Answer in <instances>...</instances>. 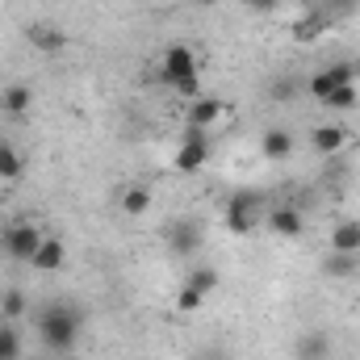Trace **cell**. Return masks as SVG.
I'll use <instances>...</instances> for the list:
<instances>
[{
	"label": "cell",
	"instance_id": "8",
	"mask_svg": "<svg viewBox=\"0 0 360 360\" xmlns=\"http://www.w3.org/2000/svg\"><path fill=\"white\" fill-rule=\"evenodd\" d=\"M310 147H314L319 155H340V151L348 147V130L335 126V122H323V126L310 130Z\"/></svg>",
	"mask_w": 360,
	"mask_h": 360
},
{
	"label": "cell",
	"instance_id": "6",
	"mask_svg": "<svg viewBox=\"0 0 360 360\" xmlns=\"http://www.w3.org/2000/svg\"><path fill=\"white\" fill-rule=\"evenodd\" d=\"M340 84H356V68H352V63H331V68L314 72V76L306 80V92H310L314 101H323L327 92H335Z\"/></svg>",
	"mask_w": 360,
	"mask_h": 360
},
{
	"label": "cell",
	"instance_id": "5",
	"mask_svg": "<svg viewBox=\"0 0 360 360\" xmlns=\"http://www.w3.org/2000/svg\"><path fill=\"white\" fill-rule=\"evenodd\" d=\"M210 151H214V134L210 130H197V126H188V134L180 139L176 147V172H201L205 168V160H210Z\"/></svg>",
	"mask_w": 360,
	"mask_h": 360
},
{
	"label": "cell",
	"instance_id": "20",
	"mask_svg": "<svg viewBox=\"0 0 360 360\" xmlns=\"http://www.w3.org/2000/svg\"><path fill=\"white\" fill-rule=\"evenodd\" d=\"M323 105H327V109H335V113L352 109V105H356V84H340L335 92H327V96H323Z\"/></svg>",
	"mask_w": 360,
	"mask_h": 360
},
{
	"label": "cell",
	"instance_id": "23",
	"mask_svg": "<svg viewBox=\"0 0 360 360\" xmlns=\"http://www.w3.org/2000/svg\"><path fill=\"white\" fill-rule=\"evenodd\" d=\"M21 356V340L13 327H0V360H17Z\"/></svg>",
	"mask_w": 360,
	"mask_h": 360
},
{
	"label": "cell",
	"instance_id": "24",
	"mask_svg": "<svg viewBox=\"0 0 360 360\" xmlns=\"http://www.w3.org/2000/svg\"><path fill=\"white\" fill-rule=\"evenodd\" d=\"M323 269H327V276H348V272L356 269V264H352V256H340V252H331Z\"/></svg>",
	"mask_w": 360,
	"mask_h": 360
},
{
	"label": "cell",
	"instance_id": "2",
	"mask_svg": "<svg viewBox=\"0 0 360 360\" xmlns=\"http://www.w3.org/2000/svg\"><path fill=\"white\" fill-rule=\"evenodd\" d=\"M160 76H164V84L180 96H201V72H197V55H193V46H184V42H172L168 51H164V59H160Z\"/></svg>",
	"mask_w": 360,
	"mask_h": 360
},
{
	"label": "cell",
	"instance_id": "10",
	"mask_svg": "<svg viewBox=\"0 0 360 360\" xmlns=\"http://www.w3.org/2000/svg\"><path fill=\"white\" fill-rule=\"evenodd\" d=\"M293 134L289 130H281V126H272V130H264L260 134V155L269 160V164H281V160H289L293 155Z\"/></svg>",
	"mask_w": 360,
	"mask_h": 360
},
{
	"label": "cell",
	"instance_id": "17",
	"mask_svg": "<svg viewBox=\"0 0 360 360\" xmlns=\"http://www.w3.org/2000/svg\"><path fill=\"white\" fill-rule=\"evenodd\" d=\"M21 172H25V164H21V155H17V147L13 143H0V180H21Z\"/></svg>",
	"mask_w": 360,
	"mask_h": 360
},
{
	"label": "cell",
	"instance_id": "11",
	"mask_svg": "<svg viewBox=\"0 0 360 360\" xmlns=\"http://www.w3.org/2000/svg\"><path fill=\"white\" fill-rule=\"evenodd\" d=\"M63 260H68V243L63 239H55V235H46L42 243H38V252H34V269L38 272H59L63 269Z\"/></svg>",
	"mask_w": 360,
	"mask_h": 360
},
{
	"label": "cell",
	"instance_id": "7",
	"mask_svg": "<svg viewBox=\"0 0 360 360\" xmlns=\"http://www.w3.org/2000/svg\"><path fill=\"white\" fill-rule=\"evenodd\" d=\"M264 226H269L272 235H281V239H297L306 231V218H302L297 205H272L269 214H264Z\"/></svg>",
	"mask_w": 360,
	"mask_h": 360
},
{
	"label": "cell",
	"instance_id": "13",
	"mask_svg": "<svg viewBox=\"0 0 360 360\" xmlns=\"http://www.w3.org/2000/svg\"><path fill=\"white\" fill-rule=\"evenodd\" d=\"M331 252H340V256H360V222L356 218L335 222V231H331Z\"/></svg>",
	"mask_w": 360,
	"mask_h": 360
},
{
	"label": "cell",
	"instance_id": "12",
	"mask_svg": "<svg viewBox=\"0 0 360 360\" xmlns=\"http://www.w3.org/2000/svg\"><path fill=\"white\" fill-rule=\"evenodd\" d=\"M168 243H172L176 256H193V252L201 248V226H197L193 218H180L176 226L168 231Z\"/></svg>",
	"mask_w": 360,
	"mask_h": 360
},
{
	"label": "cell",
	"instance_id": "22",
	"mask_svg": "<svg viewBox=\"0 0 360 360\" xmlns=\"http://www.w3.org/2000/svg\"><path fill=\"white\" fill-rule=\"evenodd\" d=\"M297 356L302 360H323L327 356V335H306L302 348H297Z\"/></svg>",
	"mask_w": 360,
	"mask_h": 360
},
{
	"label": "cell",
	"instance_id": "25",
	"mask_svg": "<svg viewBox=\"0 0 360 360\" xmlns=\"http://www.w3.org/2000/svg\"><path fill=\"white\" fill-rule=\"evenodd\" d=\"M319 30H323V21H319V17H314V13H310V17H302V21H297V38H319Z\"/></svg>",
	"mask_w": 360,
	"mask_h": 360
},
{
	"label": "cell",
	"instance_id": "1",
	"mask_svg": "<svg viewBox=\"0 0 360 360\" xmlns=\"http://www.w3.org/2000/svg\"><path fill=\"white\" fill-rule=\"evenodd\" d=\"M80 327H84L80 310H72V306H46L42 319H38V340H42L46 352H72Z\"/></svg>",
	"mask_w": 360,
	"mask_h": 360
},
{
	"label": "cell",
	"instance_id": "4",
	"mask_svg": "<svg viewBox=\"0 0 360 360\" xmlns=\"http://www.w3.org/2000/svg\"><path fill=\"white\" fill-rule=\"evenodd\" d=\"M42 239H46V235H42L34 222H8V226L0 231V252H4L8 260H25V264H30Z\"/></svg>",
	"mask_w": 360,
	"mask_h": 360
},
{
	"label": "cell",
	"instance_id": "19",
	"mask_svg": "<svg viewBox=\"0 0 360 360\" xmlns=\"http://www.w3.org/2000/svg\"><path fill=\"white\" fill-rule=\"evenodd\" d=\"M218 281H222L218 269H193L188 276H184V285H193V289H197V293H205V297L218 289Z\"/></svg>",
	"mask_w": 360,
	"mask_h": 360
},
{
	"label": "cell",
	"instance_id": "14",
	"mask_svg": "<svg viewBox=\"0 0 360 360\" xmlns=\"http://www.w3.org/2000/svg\"><path fill=\"white\" fill-rule=\"evenodd\" d=\"M30 42H34V51H42V55H59V51L68 46V34L38 21V25H30Z\"/></svg>",
	"mask_w": 360,
	"mask_h": 360
},
{
	"label": "cell",
	"instance_id": "21",
	"mask_svg": "<svg viewBox=\"0 0 360 360\" xmlns=\"http://www.w3.org/2000/svg\"><path fill=\"white\" fill-rule=\"evenodd\" d=\"M201 302H205V293H197L193 285H184V281H180V289H176V310H180V314H197V310H201Z\"/></svg>",
	"mask_w": 360,
	"mask_h": 360
},
{
	"label": "cell",
	"instance_id": "9",
	"mask_svg": "<svg viewBox=\"0 0 360 360\" xmlns=\"http://www.w3.org/2000/svg\"><path fill=\"white\" fill-rule=\"evenodd\" d=\"M218 117H222V101H218V96H193V105H188V113H184V122L197 126V130H214Z\"/></svg>",
	"mask_w": 360,
	"mask_h": 360
},
{
	"label": "cell",
	"instance_id": "26",
	"mask_svg": "<svg viewBox=\"0 0 360 360\" xmlns=\"http://www.w3.org/2000/svg\"><path fill=\"white\" fill-rule=\"evenodd\" d=\"M248 8H252V13H272L276 0H248Z\"/></svg>",
	"mask_w": 360,
	"mask_h": 360
},
{
	"label": "cell",
	"instance_id": "3",
	"mask_svg": "<svg viewBox=\"0 0 360 360\" xmlns=\"http://www.w3.org/2000/svg\"><path fill=\"white\" fill-rule=\"evenodd\" d=\"M264 214H269L264 197H260V193H248V188H239V193L226 201V210H222V222H226V231H231V235H252V231L264 222Z\"/></svg>",
	"mask_w": 360,
	"mask_h": 360
},
{
	"label": "cell",
	"instance_id": "15",
	"mask_svg": "<svg viewBox=\"0 0 360 360\" xmlns=\"http://www.w3.org/2000/svg\"><path fill=\"white\" fill-rule=\"evenodd\" d=\"M151 210V188L147 184H130L126 193H122V214L126 218H143Z\"/></svg>",
	"mask_w": 360,
	"mask_h": 360
},
{
	"label": "cell",
	"instance_id": "16",
	"mask_svg": "<svg viewBox=\"0 0 360 360\" xmlns=\"http://www.w3.org/2000/svg\"><path fill=\"white\" fill-rule=\"evenodd\" d=\"M30 101H34V96H30L25 84H8V89L0 92V109H4L8 117H25V113H30Z\"/></svg>",
	"mask_w": 360,
	"mask_h": 360
},
{
	"label": "cell",
	"instance_id": "27",
	"mask_svg": "<svg viewBox=\"0 0 360 360\" xmlns=\"http://www.w3.org/2000/svg\"><path fill=\"white\" fill-rule=\"evenodd\" d=\"M193 4H210V0H193Z\"/></svg>",
	"mask_w": 360,
	"mask_h": 360
},
{
	"label": "cell",
	"instance_id": "18",
	"mask_svg": "<svg viewBox=\"0 0 360 360\" xmlns=\"http://www.w3.org/2000/svg\"><path fill=\"white\" fill-rule=\"evenodd\" d=\"M25 310H30V297H25L21 289H4V293H0V314H4L8 323H13V319H21Z\"/></svg>",
	"mask_w": 360,
	"mask_h": 360
}]
</instances>
